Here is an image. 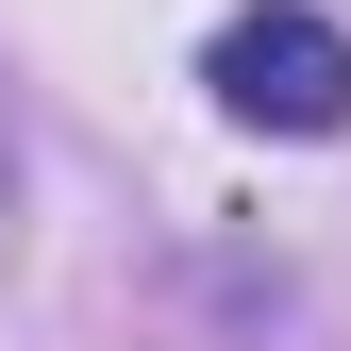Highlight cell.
<instances>
[{
    "label": "cell",
    "instance_id": "6da1fadb",
    "mask_svg": "<svg viewBox=\"0 0 351 351\" xmlns=\"http://www.w3.org/2000/svg\"><path fill=\"white\" fill-rule=\"evenodd\" d=\"M201 84H217V117H251V134H351V34L318 0H251V17L201 51Z\"/></svg>",
    "mask_w": 351,
    "mask_h": 351
},
{
    "label": "cell",
    "instance_id": "7a4b0ae2",
    "mask_svg": "<svg viewBox=\"0 0 351 351\" xmlns=\"http://www.w3.org/2000/svg\"><path fill=\"white\" fill-rule=\"evenodd\" d=\"M0 217H17V151H0Z\"/></svg>",
    "mask_w": 351,
    "mask_h": 351
}]
</instances>
